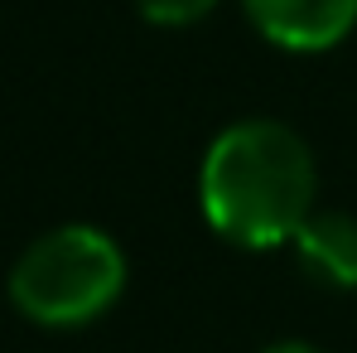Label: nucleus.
Wrapping results in <instances>:
<instances>
[{
    "instance_id": "nucleus-1",
    "label": "nucleus",
    "mask_w": 357,
    "mask_h": 353,
    "mask_svg": "<svg viewBox=\"0 0 357 353\" xmlns=\"http://www.w3.org/2000/svg\"><path fill=\"white\" fill-rule=\"evenodd\" d=\"M319 165L309 141L275 117L222 126L198 165L203 223L241 252L290 247L299 223L319 208Z\"/></svg>"
},
{
    "instance_id": "nucleus-2",
    "label": "nucleus",
    "mask_w": 357,
    "mask_h": 353,
    "mask_svg": "<svg viewBox=\"0 0 357 353\" xmlns=\"http://www.w3.org/2000/svg\"><path fill=\"white\" fill-rule=\"evenodd\" d=\"M126 252L92 223L39 233L10 266L5 295L39 329H87L126 295Z\"/></svg>"
},
{
    "instance_id": "nucleus-3",
    "label": "nucleus",
    "mask_w": 357,
    "mask_h": 353,
    "mask_svg": "<svg viewBox=\"0 0 357 353\" xmlns=\"http://www.w3.org/2000/svg\"><path fill=\"white\" fill-rule=\"evenodd\" d=\"M241 10L285 54H328L357 29V0H241Z\"/></svg>"
},
{
    "instance_id": "nucleus-4",
    "label": "nucleus",
    "mask_w": 357,
    "mask_h": 353,
    "mask_svg": "<svg viewBox=\"0 0 357 353\" xmlns=\"http://www.w3.org/2000/svg\"><path fill=\"white\" fill-rule=\"evenodd\" d=\"M295 266L333 295H353L357 291V218L343 208H314L299 233L290 237Z\"/></svg>"
},
{
    "instance_id": "nucleus-5",
    "label": "nucleus",
    "mask_w": 357,
    "mask_h": 353,
    "mask_svg": "<svg viewBox=\"0 0 357 353\" xmlns=\"http://www.w3.org/2000/svg\"><path fill=\"white\" fill-rule=\"evenodd\" d=\"M222 0H135L140 20L155 24V29H188L198 20H208Z\"/></svg>"
},
{
    "instance_id": "nucleus-6",
    "label": "nucleus",
    "mask_w": 357,
    "mask_h": 353,
    "mask_svg": "<svg viewBox=\"0 0 357 353\" xmlns=\"http://www.w3.org/2000/svg\"><path fill=\"white\" fill-rule=\"evenodd\" d=\"M261 353H328V349H319L309 339H280V344H271V349H261Z\"/></svg>"
}]
</instances>
